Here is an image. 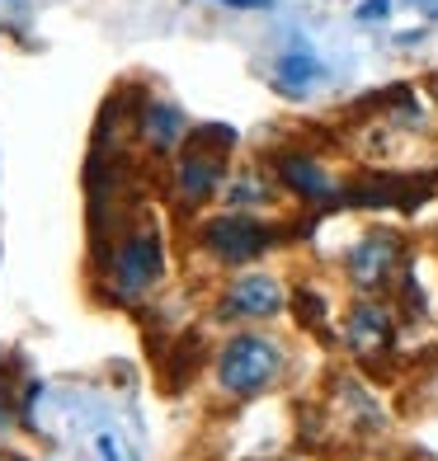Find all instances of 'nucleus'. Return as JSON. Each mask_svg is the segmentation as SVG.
Listing matches in <instances>:
<instances>
[{
	"mask_svg": "<svg viewBox=\"0 0 438 461\" xmlns=\"http://www.w3.org/2000/svg\"><path fill=\"white\" fill-rule=\"evenodd\" d=\"M287 353L274 334H236L217 353V386L226 395H260L283 376Z\"/></svg>",
	"mask_w": 438,
	"mask_h": 461,
	"instance_id": "nucleus-1",
	"label": "nucleus"
},
{
	"mask_svg": "<svg viewBox=\"0 0 438 461\" xmlns=\"http://www.w3.org/2000/svg\"><path fill=\"white\" fill-rule=\"evenodd\" d=\"M198 240H203V249L217 264L241 268V264H255L264 249L278 245V226H264V221L245 217V212H226V217L203 221L198 226Z\"/></svg>",
	"mask_w": 438,
	"mask_h": 461,
	"instance_id": "nucleus-2",
	"label": "nucleus"
},
{
	"mask_svg": "<svg viewBox=\"0 0 438 461\" xmlns=\"http://www.w3.org/2000/svg\"><path fill=\"white\" fill-rule=\"evenodd\" d=\"M344 274L359 292H387L406 274V240L396 230H368V236H359L349 245Z\"/></svg>",
	"mask_w": 438,
	"mask_h": 461,
	"instance_id": "nucleus-3",
	"label": "nucleus"
},
{
	"mask_svg": "<svg viewBox=\"0 0 438 461\" xmlns=\"http://www.w3.org/2000/svg\"><path fill=\"white\" fill-rule=\"evenodd\" d=\"M344 344H349V353L359 358L363 367H372L378 372V363L391 353V344H396V321H391V311L382 306V302H353L349 306V316H344Z\"/></svg>",
	"mask_w": 438,
	"mask_h": 461,
	"instance_id": "nucleus-4",
	"label": "nucleus"
},
{
	"mask_svg": "<svg viewBox=\"0 0 438 461\" xmlns=\"http://www.w3.org/2000/svg\"><path fill=\"white\" fill-rule=\"evenodd\" d=\"M160 240H156V230H132V236H123L118 249H114V283L123 297H137V292H146L156 278H160Z\"/></svg>",
	"mask_w": 438,
	"mask_h": 461,
	"instance_id": "nucleus-5",
	"label": "nucleus"
},
{
	"mask_svg": "<svg viewBox=\"0 0 438 461\" xmlns=\"http://www.w3.org/2000/svg\"><path fill=\"white\" fill-rule=\"evenodd\" d=\"M287 302V292L274 274H245L236 278L232 287L222 292V316L226 321H269V316H278Z\"/></svg>",
	"mask_w": 438,
	"mask_h": 461,
	"instance_id": "nucleus-6",
	"label": "nucleus"
},
{
	"mask_svg": "<svg viewBox=\"0 0 438 461\" xmlns=\"http://www.w3.org/2000/svg\"><path fill=\"white\" fill-rule=\"evenodd\" d=\"M274 175H278V184L287 188L292 198H302V203H311V207L340 203L335 179H330L325 165H321L316 156H306V151H278V156H274Z\"/></svg>",
	"mask_w": 438,
	"mask_h": 461,
	"instance_id": "nucleus-7",
	"label": "nucleus"
},
{
	"mask_svg": "<svg viewBox=\"0 0 438 461\" xmlns=\"http://www.w3.org/2000/svg\"><path fill=\"white\" fill-rule=\"evenodd\" d=\"M141 132L151 137V146L170 151V146L189 132V118H184L175 104H146V109H141Z\"/></svg>",
	"mask_w": 438,
	"mask_h": 461,
	"instance_id": "nucleus-8",
	"label": "nucleus"
},
{
	"mask_svg": "<svg viewBox=\"0 0 438 461\" xmlns=\"http://www.w3.org/2000/svg\"><path fill=\"white\" fill-rule=\"evenodd\" d=\"M274 80H278V90H287V95H306L321 80V61L311 57L306 48H292L287 57H278Z\"/></svg>",
	"mask_w": 438,
	"mask_h": 461,
	"instance_id": "nucleus-9",
	"label": "nucleus"
},
{
	"mask_svg": "<svg viewBox=\"0 0 438 461\" xmlns=\"http://www.w3.org/2000/svg\"><path fill=\"white\" fill-rule=\"evenodd\" d=\"M269 198H274V188H269V179H260V175H241V179L226 184V203H232L236 212H245V207H260V203H269Z\"/></svg>",
	"mask_w": 438,
	"mask_h": 461,
	"instance_id": "nucleus-10",
	"label": "nucleus"
},
{
	"mask_svg": "<svg viewBox=\"0 0 438 461\" xmlns=\"http://www.w3.org/2000/svg\"><path fill=\"white\" fill-rule=\"evenodd\" d=\"M292 311H297V325L302 330H325V321H330V302L321 297L316 287H297V297H292Z\"/></svg>",
	"mask_w": 438,
	"mask_h": 461,
	"instance_id": "nucleus-11",
	"label": "nucleus"
},
{
	"mask_svg": "<svg viewBox=\"0 0 438 461\" xmlns=\"http://www.w3.org/2000/svg\"><path fill=\"white\" fill-rule=\"evenodd\" d=\"M95 452H99V461H132L128 443H123L114 429H99V433H95Z\"/></svg>",
	"mask_w": 438,
	"mask_h": 461,
	"instance_id": "nucleus-12",
	"label": "nucleus"
},
{
	"mask_svg": "<svg viewBox=\"0 0 438 461\" xmlns=\"http://www.w3.org/2000/svg\"><path fill=\"white\" fill-rule=\"evenodd\" d=\"M387 14H391V0H363V5L353 10L359 24H372V19H387Z\"/></svg>",
	"mask_w": 438,
	"mask_h": 461,
	"instance_id": "nucleus-13",
	"label": "nucleus"
},
{
	"mask_svg": "<svg viewBox=\"0 0 438 461\" xmlns=\"http://www.w3.org/2000/svg\"><path fill=\"white\" fill-rule=\"evenodd\" d=\"M222 5H232V10H269L274 0H222Z\"/></svg>",
	"mask_w": 438,
	"mask_h": 461,
	"instance_id": "nucleus-14",
	"label": "nucleus"
}]
</instances>
